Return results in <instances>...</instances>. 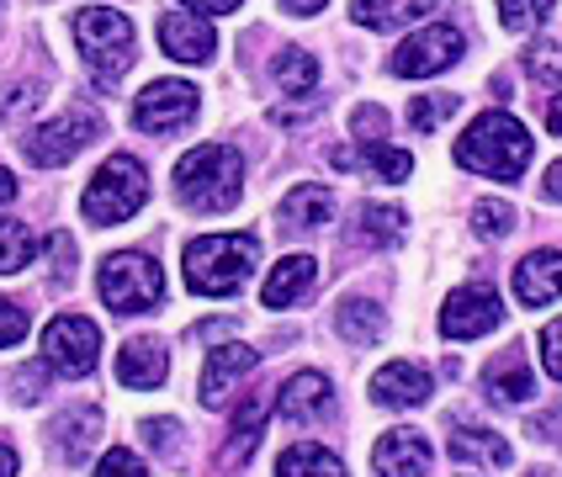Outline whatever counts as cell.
<instances>
[{
    "label": "cell",
    "instance_id": "obj_32",
    "mask_svg": "<svg viewBox=\"0 0 562 477\" xmlns=\"http://www.w3.org/2000/svg\"><path fill=\"white\" fill-rule=\"evenodd\" d=\"M547 11H552V0H499V22L509 32H531L547 22Z\"/></svg>",
    "mask_w": 562,
    "mask_h": 477
},
{
    "label": "cell",
    "instance_id": "obj_40",
    "mask_svg": "<svg viewBox=\"0 0 562 477\" xmlns=\"http://www.w3.org/2000/svg\"><path fill=\"white\" fill-rule=\"evenodd\" d=\"M144 435H149V445H159V451H176L181 424H176V419H149V424H144Z\"/></svg>",
    "mask_w": 562,
    "mask_h": 477
},
{
    "label": "cell",
    "instance_id": "obj_7",
    "mask_svg": "<svg viewBox=\"0 0 562 477\" xmlns=\"http://www.w3.org/2000/svg\"><path fill=\"white\" fill-rule=\"evenodd\" d=\"M101 361V329L80 314H59L43 329V366H54L64 377H86Z\"/></svg>",
    "mask_w": 562,
    "mask_h": 477
},
{
    "label": "cell",
    "instance_id": "obj_44",
    "mask_svg": "<svg viewBox=\"0 0 562 477\" xmlns=\"http://www.w3.org/2000/svg\"><path fill=\"white\" fill-rule=\"evenodd\" d=\"M191 11H213V16H218V11H239V0H187Z\"/></svg>",
    "mask_w": 562,
    "mask_h": 477
},
{
    "label": "cell",
    "instance_id": "obj_19",
    "mask_svg": "<svg viewBox=\"0 0 562 477\" xmlns=\"http://www.w3.org/2000/svg\"><path fill=\"white\" fill-rule=\"evenodd\" d=\"M313 282H318V260H313V254H286L281 265H271V276L260 286V303H266V308H286V303H297Z\"/></svg>",
    "mask_w": 562,
    "mask_h": 477
},
{
    "label": "cell",
    "instance_id": "obj_39",
    "mask_svg": "<svg viewBox=\"0 0 562 477\" xmlns=\"http://www.w3.org/2000/svg\"><path fill=\"white\" fill-rule=\"evenodd\" d=\"M382 127H387V112H382V106H356V117H350V133H356L361 144L382 138Z\"/></svg>",
    "mask_w": 562,
    "mask_h": 477
},
{
    "label": "cell",
    "instance_id": "obj_1",
    "mask_svg": "<svg viewBox=\"0 0 562 477\" xmlns=\"http://www.w3.org/2000/svg\"><path fill=\"white\" fill-rule=\"evenodd\" d=\"M536 144L531 133L515 123L509 112H483L477 123H468V133L457 138V164L477 170V175H494V181H515L526 175Z\"/></svg>",
    "mask_w": 562,
    "mask_h": 477
},
{
    "label": "cell",
    "instance_id": "obj_28",
    "mask_svg": "<svg viewBox=\"0 0 562 477\" xmlns=\"http://www.w3.org/2000/svg\"><path fill=\"white\" fill-rule=\"evenodd\" d=\"M54 430H59L64 456H69V462H80V456H86V451L95 445V435H101V409H75V413H64Z\"/></svg>",
    "mask_w": 562,
    "mask_h": 477
},
{
    "label": "cell",
    "instance_id": "obj_33",
    "mask_svg": "<svg viewBox=\"0 0 562 477\" xmlns=\"http://www.w3.org/2000/svg\"><path fill=\"white\" fill-rule=\"evenodd\" d=\"M526 69H531V80H541V86H558V80H562V43H552V37L531 43Z\"/></svg>",
    "mask_w": 562,
    "mask_h": 477
},
{
    "label": "cell",
    "instance_id": "obj_13",
    "mask_svg": "<svg viewBox=\"0 0 562 477\" xmlns=\"http://www.w3.org/2000/svg\"><path fill=\"white\" fill-rule=\"evenodd\" d=\"M430 393H436V382L419 361H387L372 377V398L382 409H419Z\"/></svg>",
    "mask_w": 562,
    "mask_h": 477
},
{
    "label": "cell",
    "instance_id": "obj_27",
    "mask_svg": "<svg viewBox=\"0 0 562 477\" xmlns=\"http://www.w3.org/2000/svg\"><path fill=\"white\" fill-rule=\"evenodd\" d=\"M271 75H277V86L286 95H313V86H318V59H313L308 48H281L277 64H271Z\"/></svg>",
    "mask_w": 562,
    "mask_h": 477
},
{
    "label": "cell",
    "instance_id": "obj_35",
    "mask_svg": "<svg viewBox=\"0 0 562 477\" xmlns=\"http://www.w3.org/2000/svg\"><path fill=\"white\" fill-rule=\"evenodd\" d=\"M95 477H149V467H144V456H138V451L112 445V451L95 462Z\"/></svg>",
    "mask_w": 562,
    "mask_h": 477
},
{
    "label": "cell",
    "instance_id": "obj_16",
    "mask_svg": "<svg viewBox=\"0 0 562 477\" xmlns=\"http://www.w3.org/2000/svg\"><path fill=\"white\" fill-rule=\"evenodd\" d=\"M255 361H260V350L250 345H218L207 355V366H202V404L207 409H223V398H228V387L255 372Z\"/></svg>",
    "mask_w": 562,
    "mask_h": 477
},
{
    "label": "cell",
    "instance_id": "obj_41",
    "mask_svg": "<svg viewBox=\"0 0 562 477\" xmlns=\"http://www.w3.org/2000/svg\"><path fill=\"white\" fill-rule=\"evenodd\" d=\"M37 95H32V86H5V95H0V117H16L22 106H32Z\"/></svg>",
    "mask_w": 562,
    "mask_h": 477
},
{
    "label": "cell",
    "instance_id": "obj_29",
    "mask_svg": "<svg viewBox=\"0 0 562 477\" xmlns=\"http://www.w3.org/2000/svg\"><path fill=\"white\" fill-rule=\"evenodd\" d=\"M32 254H37V239H32L27 223L0 218V276H11V271L32 265Z\"/></svg>",
    "mask_w": 562,
    "mask_h": 477
},
{
    "label": "cell",
    "instance_id": "obj_47",
    "mask_svg": "<svg viewBox=\"0 0 562 477\" xmlns=\"http://www.w3.org/2000/svg\"><path fill=\"white\" fill-rule=\"evenodd\" d=\"M0 477H16V451L11 445H0Z\"/></svg>",
    "mask_w": 562,
    "mask_h": 477
},
{
    "label": "cell",
    "instance_id": "obj_21",
    "mask_svg": "<svg viewBox=\"0 0 562 477\" xmlns=\"http://www.w3.org/2000/svg\"><path fill=\"white\" fill-rule=\"evenodd\" d=\"M266 393H250L239 413H234V430H228V445H223V467H245L250 462V451L260 445V430H266Z\"/></svg>",
    "mask_w": 562,
    "mask_h": 477
},
{
    "label": "cell",
    "instance_id": "obj_24",
    "mask_svg": "<svg viewBox=\"0 0 562 477\" xmlns=\"http://www.w3.org/2000/svg\"><path fill=\"white\" fill-rule=\"evenodd\" d=\"M335 213V196L324 186H292L281 196V223L286 228H318V223H329Z\"/></svg>",
    "mask_w": 562,
    "mask_h": 477
},
{
    "label": "cell",
    "instance_id": "obj_8",
    "mask_svg": "<svg viewBox=\"0 0 562 477\" xmlns=\"http://www.w3.org/2000/svg\"><path fill=\"white\" fill-rule=\"evenodd\" d=\"M462 32L446 27V22H436V27H419L408 32L404 43L393 48V59H387V69L393 75H404V80H425V75H440V69H451V64L462 59Z\"/></svg>",
    "mask_w": 562,
    "mask_h": 477
},
{
    "label": "cell",
    "instance_id": "obj_25",
    "mask_svg": "<svg viewBox=\"0 0 562 477\" xmlns=\"http://www.w3.org/2000/svg\"><path fill=\"white\" fill-rule=\"evenodd\" d=\"M335 329H340L350 345H376L382 329H387V318H382V308L367 303V297H345L340 314H335Z\"/></svg>",
    "mask_w": 562,
    "mask_h": 477
},
{
    "label": "cell",
    "instance_id": "obj_37",
    "mask_svg": "<svg viewBox=\"0 0 562 477\" xmlns=\"http://www.w3.org/2000/svg\"><path fill=\"white\" fill-rule=\"evenodd\" d=\"M16 340H27V308H16V303L0 297V350L16 345Z\"/></svg>",
    "mask_w": 562,
    "mask_h": 477
},
{
    "label": "cell",
    "instance_id": "obj_4",
    "mask_svg": "<svg viewBox=\"0 0 562 477\" xmlns=\"http://www.w3.org/2000/svg\"><path fill=\"white\" fill-rule=\"evenodd\" d=\"M75 43H80V54L91 64L95 86H112L133 64V22H127L123 11H112V5L75 11Z\"/></svg>",
    "mask_w": 562,
    "mask_h": 477
},
{
    "label": "cell",
    "instance_id": "obj_11",
    "mask_svg": "<svg viewBox=\"0 0 562 477\" xmlns=\"http://www.w3.org/2000/svg\"><path fill=\"white\" fill-rule=\"evenodd\" d=\"M191 117H196V86H187V80H155L133 101V123L144 133H176Z\"/></svg>",
    "mask_w": 562,
    "mask_h": 477
},
{
    "label": "cell",
    "instance_id": "obj_12",
    "mask_svg": "<svg viewBox=\"0 0 562 477\" xmlns=\"http://www.w3.org/2000/svg\"><path fill=\"white\" fill-rule=\"evenodd\" d=\"M159 48L181 64H207L213 48H218V37H213V27L196 11H165L159 16Z\"/></svg>",
    "mask_w": 562,
    "mask_h": 477
},
{
    "label": "cell",
    "instance_id": "obj_14",
    "mask_svg": "<svg viewBox=\"0 0 562 477\" xmlns=\"http://www.w3.org/2000/svg\"><path fill=\"white\" fill-rule=\"evenodd\" d=\"M430 462H436V451H430V441L419 430H387L372 451V467L382 477H425Z\"/></svg>",
    "mask_w": 562,
    "mask_h": 477
},
{
    "label": "cell",
    "instance_id": "obj_18",
    "mask_svg": "<svg viewBox=\"0 0 562 477\" xmlns=\"http://www.w3.org/2000/svg\"><path fill=\"white\" fill-rule=\"evenodd\" d=\"M329 404H335V398H329V377H324V372H297L277 398V409L286 424H313V419L329 413Z\"/></svg>",
    "mask_w": 562,
    "mask_h": 477
},
{
    "label": "cell",
    "instance_id": "obj_9",
    "mask_svg": "<svg viewBox=\"0 0 562 477\" xmlns=\"http://www.w3.org/2000/svg\"><path fill=\"white\" fill-rule=\"evenodd\" d=\"M95 133H101V117H95L91 106H75V112H64L54 123H43L37 133H27L22 149H27L32 164H69Z\"/></svg>",
    "mask_w": 562,
    "mask_h": 477
},
{
    "label": "cell",
    "instance_id": "obj_34",
    "mask_svg": "<svg viewBox=\"0 0 562 477\" xmlns=\"http://www.w3.org/2000/svg\"><path fill=\"white\" fill-rule=\"evenodd\" d=\"M472 228H477L483 239H504V234L515 228V207H509V202H477V207H472Z\"/></svg>",
    "mask_w": 562,
    "mask_h": 477
},
{
    "label": "cell",
    "instance_id": "obj_2",
    "mask_svg": "<svg viewBox=\"0 0 562 477\" xmlns=\"http://www.w3.org/2000/svg\"><path fill=\"white\" fill-rule=\"evenodd\" d=\"M260 239L255 234H202L187 245V286L202 297H234L250 282Z\"/></svg>",
    "mask_w": 562,
    "mask_h": 477
},
{
    "label": "cell",
    "instance_id": "obj_15",
    "mask_svg": "<svg viewBox=\"0 0 562 477\" xmlns=\"http://www.w3.org/2000/svg\"><path fill=\"white\" fill-rule=\"evenodd\" d=\"M515 297L526 308H547L562 297V250H536L515 265Z\"/></svg>",
    "mask_w": 562,
    "mask_h": 477
},
{
    "label": "cell",
    "instance_id": "obj_3",
    "mask_svg": "<svg viewBox=\"0 0 562 477\" xmlns=\"http://www.w3.org/2000/svg\"><path fill=\"white\" fill-rule=\"evenodd\" d=\"M239 191H245V164H239V149L228 144H196L176 164V196L196 213H228Z\"/></svg>",
    "mask_w": 562,
    "mask_h": 477
},
{
    "label": "cell",
    "instance_id": "obj_48",
    "mask_svg": "<svg viewBox=\"0 0 562 477\" xmlns=\"http://www.w3.org/2000/svg\"><path fill=\"white\" fill-rule=\"evenodd\" d=\"M531 477H558V473H547V467H541V473H531Z\"/></svg>",
    "mask_w": 562,
    "mask_h": 477
},
{
    "label": "cell",
    "instance_id": "obj_45",
    "mask_svg": "<svg viewBox=\"0 0 562 477\" xmlns=\"http://www.w3.org/2000/svg\"><path fill=\"white\" fill-rule=\"evenodd\" d=\"M547 127L562 138V95H552V106H547Z\"/></svg>",
    "mask_w": 562,
    "mask_h": 477
},
{
    "label": "cell",
    "instance_id": "obj_17",
    "mask_svg": "<svg viewBox=\"0 0 562 477\" xmlns=\"http://www.w3.org/2000/svg\"><path fill=\"white\" fill-rule=\"evenodd\" d=\"M483 387H488L494 404H526V398L536 393V377H531V366H526V350L520 345L499 350V355L483 366Z\"/></svg>",
    "mask_w": 562,
    "mask_h": 477
},
{
    "label": "cell",
    "instance_id": "obj_46",
    "mask_svg": "<svg viewBox=\"0 0 562 477\" xmlns=\"http://www.w3.org/2000/svg\"><path fill=\"white\" fill-rule=\"evenodd\" d=\"M11 196H16V175H11V170H0V207H5Z\"/></svg>",
    "mask_w": 562,
    "mask_h": 477
},
{
    "label": "cell",
    "instance_id": "obj_20",
    "mask_svg": "<svg viewBox=\"0 0 562 477\" xmlns=\"http://www.w3.org/2000/svg\"><path fill=\"white\" fill-rule=\"evenodd\" d=\"M165 372H170V355L159 340H127L117 350V382L123 387H159Z\"/></svg>",
    "mask_w": 562,
    "mask_h": 477
},
{
    "label": "cell",
    "instance_id": "obj_31",
    "mask_svg": "<svg viewBox=\"0 0 562 477\" xmlns=\"http://www.w3.org/2000/svg\"><path fill=\"white\" fill-rule=\"evenodd\" d=\"M457 106H462V95H451V91L414 95V101H408V127H414V133H430V127H440Z\"/></svg>",
    "mask_w": 562,
    "mask_h": 477
},
{
    "label": "cell",
    "instance_id": "obj_10",
    "mask_svg": "<svg viewBox=\"0 0 562 477\" xmlns=\"http://www.w3.org/2000/svg\"><path fill=\"white\" fill-rule=\"evenodd\" d=\"M499 323H504V303L488 282L457 286V292L446 297V308H440V334H446V340H477V334H488V329H499Z\"/></svg>",
    "mask_w": 562,
    "mask_h": 477
},
{
    "label": "cell",
    "instance_id": "obj_42",
    "mask_svg": "<svg viewBox=\"0 0 562 477\" xmlns=\"http://www.w3.org/2000/svg\"><path fill=\"white\" fill-rule=\"evenodd\" d=\"M541 191H547L552 202H562V159L552 164V170H547V181H541Z\"/></svg>",
    "mask_w": 562,
    "mask_h": 477
},
{
    "label": "cell",
    "instance_id": "obj_5",
    "mask_svg": "<svg viewBox=\"0 0 562 477\" xmlns=\"http://www.w3.org/2000/svg\"><path fill=\"white\" fill-rule=\"evenodd\" d=\"M149 202V170L133 155H112L91 175V186L80 196V213L91 223H123Z\"/></svg>",
    "mask_w": 562,
    "mask_h": 477
},
{
    "label": "cell",
    "instance_id": "obj_23",
    "mask_svg": "<svg viewBox=\"0 0 562 477\" xmlns=\"http://www.w3.org/2000/svg\"><path fill=\"white\" fill-rule=\"evenodd\" d=\"M277 477H345V462L318 441H297L277 456Z\"/></svg>",
    "mask_w": 562,
    "mask_h": 477
},
{
    "label": "cell",
    "instance_id": "obj_38",
    "mask_svg": "<svg viewBox=\"0 0 562 477\" xmlns=\"http://www.w3.org/2000/svg\"><path fill=\"white\" fill-rule=\"evenodd\" d=\"M541 366H547V377L562 382V318H552L541 329Z\"/></svg>",
    "mask_w": 562,
    "mask_h": 477
},
{
    "label": "cell",
    "instance_id": "obj_36",
    "mask_svg": "<svg viewBox=\"0 0 562 477\" xmlns=\"http://www.w3.org/2000/svg\"><path fill=\"white\" fill-rule=\"evenodd\" d=\"M350 16L361 22V27H393V0H350Z\"/></svg>",
    "mask_w": 562,
    "mask_h": 477
},
{
    "label": "cell",
    "instance_id": "obj_22",
    "mask_svg": "<svg viewBox=\"0 0 562 477\" xmlns=\"http://www.w3.org/2000/svg\"><path fill=\"white\" fill-rule=\"evenodd\" d=\"M451 456L457 462H477V467H509L515 462L509 441L494 435V430H483V424H457L451 430Z\"/></svg>",
    "mask_w": 562,
    "mask_h": 477
},
{
    "label": "cell",
    "instance_id": "obj_30",
    "mask_svg": "<svg viewBox=\"0 0 562 477\" xmlns=\"http://www.w3.org/2000/svg\"><path fill=\"white\" fill-rule=\"evenodd\" d=\"M356 164H372L382 181H408V170H414V159H408L404 149H393V144H382V138L361 144V149H356Z\"/></svg>",
    "mask_w": 562,
    "mask_h": 477
},
{
    "label": "cell",
    "instance_id": "obj_26",
    "mask_svg": "<svg viewBox=\"0 0 562 477\" xmlns=\"http://www.w3.org/2000/svg\"><path fill=\"white\" fill-rule=\"evenodd\" d=\"M404 207H387V202H361V213H356V234L367 239V245H398L404 239Z\"/></svg>",
    "mask_w": 562,
    "mask_h": 477
},
{
    "label": "cell",
    "instance_id": "obj_6",
    "mask_svg": "<svg viewBox=\"0 0 562 477\" xmlns=\"http://www.w3.org/2000/svg\"><path fill=\"white\" fill-rule=\"evenodd\" d=\"M95 286H101V303H106L112 314H149L159 297H165V276H159V265L149 260V254H138V250L106 254Z\"/></svg>",
    "mask_w": 562,
    "mask_h": 477
},
{
    "label": "cell",
    "instance_id": "obj_43",
    "mask_svg": "<svg viewBox=\"0 0 562 477\" xmlns=\"http://www.w3.org/2000/svg\"><path fill=\"white\" fill-rule=\"evenodd\" d=\"M281 11H292V16H313V11H324V0H281Z\"/></svg>",
    "mask_w": 562,
    "mask_h": 477
}]
</instances>
